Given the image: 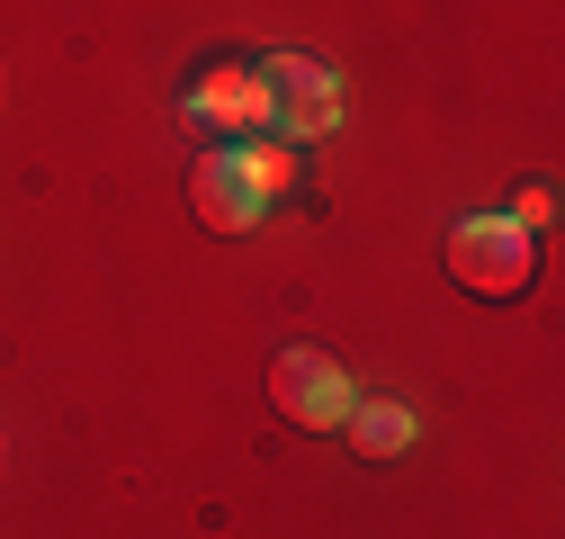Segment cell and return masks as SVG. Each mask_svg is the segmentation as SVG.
Masks as SVG:
<instances>
[{"instance_id":"2","label":"cell","mask_w":565,"mask_h":539,"mask_svg":"<svg viewBox=\"0 0 565 539\" xmlns=\"http://www.w3.org/2000/svg\"><path fill=\"white\" fill-rule=\"evenodd\" d=\"M252 73H260V108L278 145H315V135L341 126V82L323 54H260Z\"/></svg>"},{"instance_id":"5","label":"cell","mask_w":565,"mask_h":539,"mask_svg":"<svg viewBox=\"0 0 565 539\" xmlns=\"http://www.w3.org/2000/svg\"><path fill=\"white\" fill-rule=\"evenodd\" d=\"M189 126L225 135V145H252V135H269V108H260V73L252 63H234V73H206L189 91Z\"/></svg>"},{"instance_id":"3","label":"cell","mask_w":565,"mask_h":539,"mask_svg":"<svg viewBox=\"0 0 565 539\" xmlns=\"http://www.w3.org/2000/svg\"><path fill=\"white\" fill-rule=\"evenodd\" d=\"M449 270H458L467 297H521L530 270H539V234L512 225V216H467L449 234Z\"/></svg>"},{"instance_id":"6","label":"cell","mask_w":565,"mask_h":539,"mask_svg":"<svg viewBox=\"0 0 565 539\" xmlns=\"http://www.w3.org/2000/svg\"><path fill=\"white\" fill-rule=\"evenodd\" d=\"M341 432H350V450H360V458H404V450H413V414H404V404H386V395L350 404Z\"/></svg>"},{"instance_id":"4","label":"cell","mask_w":565,"mask_h":539,"mask_svg":"<svg viewBox=\"0 0 565 539\" xmlns=\"http://www.w3.org/2000/svg\"><path fill=\"white\" fill-rule=\"evenodd\" d=\"M269 404H278L297 432H341V414H350L360 395H350V378H341L323 351H278V360H269Z\"/></svg>"},{"instance_id":"7","label":"cell","mask_w":565,"mask_h":539,"mask_svg":"<svg viewBox=\"0 0 565 539\" xmlns=\"http://www.w3.org/2000/svg\"><path fill=\"white\" fill-rule=\"evenodd\" d=\"M503 216H512V225H530V234H539V225H547V216H556V198H547V189H521V198H512V208H503Z\"/></svg>"},{"instance_id":"1","label":"cell","mask_w":565,"mask_h":539,"mask_svg":"<svg viewBox=\"0 0 565 539\" xmlns=\"http://www.w3.org/2000/svg\"><path fill=\"white\" fill-rule=\"evenodd\" d=\"M288 180H297L288 145H206L198 171H189V208H198L206 234H252L260 208H269Z\"/></svg>"}]
</instances>
